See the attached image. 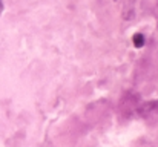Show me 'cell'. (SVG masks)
<instances>
[{
	"instance_id": "1",
	"label": "cell",
	"mask_w": 158,
	"mask_h": 147,
	"mask_svg": "<svg viewBox=\"0 0 158 147\" xmlns=\"http://www.w3.org/2000/svg\"><path fill=\"white\" fill-rule=\"evenodd\" d=\"M134 45H135V48H141L144 45V37L141 34H135L134 35Z\"/></svg>"
},
{
	"instance_id": "2",
	"label": "cell",
	"mask_w": 158,
	"mask_h": 147,
	"mask_svg": "<svg viewBox=\"0 0 158 147\" xmlns=\"http://www.w3.org/2000/svg\"><path fill=\"white\" fill-rule=\"evenodd\" d=\"M2 8H3V6H2V0H0V12H2Z\"/></svg>"
}]
</instances>
